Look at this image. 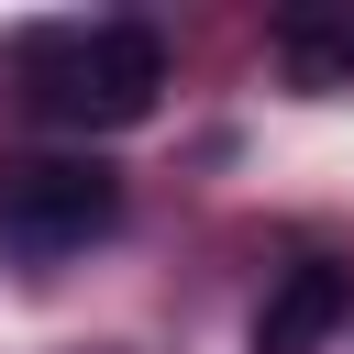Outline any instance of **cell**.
Masks as SVG:
<instances>
[{"label": "cell", "mask_w": 354, "mask_h": 354, "mask_svg": "<svg viewBox=\"0 0 354 354\" xmlns=\"http://www.w3.org/2000/svg\"><path fill=\"white\" fill-rule=\"evenodd\" d=\"M33 66V111L44 122H77V133H133L166 88V44L144 22H100V33H33L22 44Z\"/></svg>", "instance_id": "obj_1"}, {"label": "cell", "mask_w": 354, "mask_h": 354, "mask_svg": "<svg viewBox=\"0 0 354 354\" xmlns=\"http://www.w3.org/2000/svg\"><path fill=\"white\" fill-rule=\"evenodd\" d=\"M122 210V177L100 155H33V166H0V243L11 254H66L88 232H111Z\"/></svg>", "instance_id": "obj_2"}, {"label": "cell", "mask_w": 354, "mask_h": 354, "mask_svg": "<svg viewBox=\"0 0 354 354\" xmlns=\"http://www.w3.org/2000/svg\"><path fill=\"white\" fill-rule=\"evenodd\" d=\"M343 310H354V266H332V254H299V266L266 288V310H254V354H321Z\"/></svg>", "instance_id": "obj_3"}, {"label": "cell", "mask_w": 354, "mask_h": 354, "mask_svg": "<svg viewBox=\"0 0 354 354\" xmlns=\"http://www.w3.org/2000/svg\"><path fill=\"white\" fill-rule=\"evenodd\" d=\"M277 55H288L299 88H354V11H288Z\"/></svg>", "instance_id": "obj_4"}]
</instances>
